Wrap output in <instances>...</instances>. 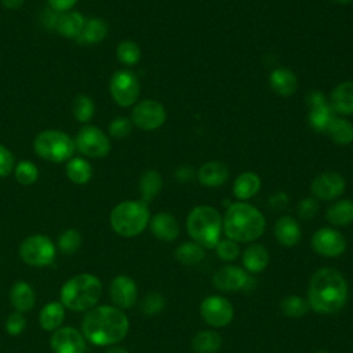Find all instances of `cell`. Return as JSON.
Instances as JSON below:
<instances>
[{"mask_svg":"<svg viewBox=\"0 0 353 353\" xmlns=\"http://www.w3.org/2000/svg\"><path fill=\"white\" fill-rule=\"evenodd\" d=\"M10 302L19 313H26L33 309L36 303V294L30 284L26 281H18L11 287Z\"/></svg>","mask_w":353,"mask_h":353,"instance_id":"obj_25","label":"cell"},{"mask_svg":"<svg viewBox=\"0 0 353 353\" xmlns=\"http://www.w3.org/2000/svg\"><path fill=\"white\" fill-rule=\"evenodd\" d=\"M261 189V178L252 171L241 172L233 183V194L236 199L244 201L254 197Z\"/></svg>","mask_w":353,"mask_h":353,"instance_id":"obj_26","label":"cell"},{"mask_svg":"<svg viewBox=\"0 0 353 353\" xmlns=\"http://www.w3.org/2000/svg\"><path fill=\"white\" fill-rule=\"evenodd\" d=\"M284 199H287V196H285L284 193H279L277 196L272 197V200H270V204H272V205H273L276 210L284 208V207H285V204H287V200H284Z\"/></svg>","mask_w":353,"mask_h":353,"instance_id":"obj_49","label":"cell"},{"mask_svg":"<svg viewBox=\"0 0 353 353\" xmlns=\"http://www.w3.org/2000/svg\"><path fill=\"white\" fill-rule=\"evenodd\" d=\"M109 294L116 307L130 309L137 302L138 288L135 281L131 277L125 274H119L112 280L109 287Z\"/></svg>","mask_w":353,"mask_h":353,"instance_id":"obj_18","label":"cell"},{"mask_svg":"<svg viewBox=\"0 0 353 353\" xmlns=\"http://www.w3.org/2000/svg\"><path fill=\"white\" fill-rule=\"evenodd\" d=\"M109 90L113 101L117 105L128 108L131 105H135V102L138 101L141 85L135 73L123 69L113 73L109 83Z\"/></svg>","mask_w":353,"mask_h":353,"instance_id":"obj_9","label":"cell"},{"mask_svg":"<svg viewBox=\"0 0 353 353\" xmlns=\"http://www.w3.org/2000/svg\"><path fill=\"white\" fill-rule=\"evenodd\" d=\"M229 176V168L221 161H207L197 170V179L203 186L216 188L226 182Z\"/></svg>","mask_w":353,"mask_h":353,"instance_id":"obj_21","label":"cell"},{"mask_svg":"<svg viewBox=\"0 0 353 353\" xmlns=\"http://www.w3.org/2000/svg\"><path fill=\"white\" fill-rule=\"evenodd\" d=\"M274 236L281 245L292 247L301 240V226L290 215L280 216L274 225Z\"/></svg>","mask_w":353,"mask_h":353,"instance_id":"obj_24","label":"cell"},{"mask_svg":"<svg viewBox=\"0 0 353 353\" xmlns=\"http://www.w3.org/2000/svg\"><path fill=\"white\" fill-rule=\"evenodd\" d=\"M66 175L73 183L84 185L92 176V167L83 157H72L66 163Z\"/></svg>","mask_w":353,"mask_h":353,"instance_id":"obj_34","label":"cell"},{"mask_svg":"<svg viewBox=\"0 0 353 353\" xmlns=\"http://www.w3.org/2000/svg\"><path fill=\"white\" fill-rule=\"evenodd\" d=\"M312 248L321 256L335 258L345 252L346 240L345 237L332 228H320L312 236Z\"/></svg>","mask_w":353,"mask_h":353,"instance_id":"obj_14","label":"cell"},{"mask_svg":"<svg viewBox=\"0 0 353 353\" xmlns=\"http://www.w3.org/2000/svg\"><path fill=\"white\" fill-rule=\"evenodd\" d=\"M21 259L34 268L50 266L55 261V245L44 234H33L26 237L19 247Z\"/></svg>","mask_w":353,"mask_h":353,"instance_id":"obj_8","label":"cell"},{"mask_svg":"<svg viewBox=\"0 0 353 353\" xmlns=\"http://www.w3.org/2000/svg\"><path fill=\"white\" fill-rule=\"evenodd\" d=\"M167 119L164 106L154 99H143L138 102L131 113V121L143 131H154L160 128Z\"/></svg>","mask_w":353,"mask_h":353,"instance_id":"obj_11","label":"cell"},{"mask_svg":"<svg viewBox=\"0 0 353 353\" xmlns=\"http://www.w3.org/2000/svg\"><path fill=\"white\" fill-rule=\"evenodd\" d=\"M309 103V123L313 130L325 132L330 121L334 117V110L330 101L321 91H312L307 95Z\"/></svg>","mask_w":353,"mask_h":353,"instance_id":"obj_17","label":"cell"},{"mask_svg":"<svg viewBox=\"0 0 353 353\" xmlns=\"http://www.w3.org/2000/svg\"><path fill=\"white\" fill-rule=\"evenodd\" d=\"M328 101L334 112L343 116L353 114V80L342 81L334 87Z\"/></svg>","mask_w":353,"mask_h":353,"instance_id":"obj_20","label":"cell"},{"mask_svg":"<svg viewBox=\"0 0 353 353\" xmlns=\"http://www.w3.org/2000/svg\"><path fill=\"white\" fill-rule=\"evenodd\" d=\"M325 216L334 226H347L353 223V201L345 199L332 203L327 208Z\"/></svg>","mask_w":353,"mask_h":353,"instance_id":"obj_30","label":"cell"},{"mask_svg":"<svg viewBox=\"0 0 353 353\" xmlns=\"http://www.w3.org/2000/svg\"><path fill=\"white\" fill-rule=\"evenodd\" d=\"M327 135L338 145H349L353 142V124L343 117H332L327 130Z\"/></svg>","mask_w":353,"mask_h":353,"instance_id":"obj_31","label":"cell"},{"mask_svg":"<svg viewBox=\"0 0 353 353\" xmlns=\"http://www.w3.org/2000/svg\"><path fill=\"white\" fill-rule=\"evenodd\" d=\"M317 210H319V204L312 197H306L301 200L298 204V215L302 219H312L317 214Z\"/></svg>","mask_w":353,"mask_h":353,"instance_id":"obj_46","label":"cell"},{"mask_svg":"<svg viewBox=\"0 0 353 353\" xmlns=\"http://www.w3.org/2000/svg\"><path fill=\"white\" fill-rule=\"evenodd\" d=\"M165 301L164 296L159 292H149L145 295V298L141 301V310L146 316H153L160 313L164 309Z\"/></svg>","mask_w":353,"mask_h":353,"instance_id":"obj_41","label":"cell"},{"mask_svg":"<svg viewBox=\"0 0 353 353\" xmlns=\"http://www.w3.org/2000/svg\"><path fill=\"white\" fill-rule=\"evenodd\" d=\"M105 353H130V352L121 346H112Z\"/></svg>","mask_w":353,"mask_h":353,"instance_id":"obj_51","label":"cell"},{"mask_svg":"<svg viewBox=\"0 0 353 353\" xmlns=\"http://www.w3.org/2000/svg\"><path fill=\"white\" fill-rule=\"evenodd\" d=\"M215 250H216L218 256L222 261H234L240 254V248H239L237 243L230 240V239L219 240Z\"/></svg>","mask_w":353,"mask_h":353,"instance_id":"obj_43","label":"cell"},{"mask_svg":"<svg viewBox=\"0 0 353 353\" xmlns=\"http://www.w3.org/2000/svg\"><path fill=\"white\" fill-rule=\"evenodd\" d=\"M116 55L121 63L127 66H134L141 59V48L135 41L123 40L116 48Z\"/></svg>","mask_w":353,"mask_h":353,"instance_id":"obj_37","label":"cell"},{"mask_svg":"<svg viewBox=\"0 0 353 353\" xmlns=\"http://www.w3.org/2000/svg\"><path fill=\"white\" fill-rule=\"evenodd\" d=\"M186 229L193 241L204 248H215L222 232V216L214 207L197 205L186 218Z\"/></svg>","mask_w":353,"mask_h":353,"instance_id":"obj_5","label":"cell"},{"mask_svg":"<svg viewBox=\"0 0 353 353\" xmlns=\"http://www.w3.org/2000/svg\"><path fill=\"white\" fill-rule=\"evenodd\" d=\"M65 319V306L61 302H48L44 305L39 314L40 327L46 331H55L61 328Z\"/></svg>","mask_w":353,"mask_h":353,"instance_id":"obj_28","label":"cell"},{"mask_svg":"<svg viewBox=\"0 0 353 353\" xmlns=\"http://www.w3.org/2000/svg\"><path fill=\"white\" fill-rule=\"evenodd\" d=\"M128 328L130 323L125 313L109 305L92 307L81 323L84 338L97 346H110L123 341Z\"/></svg>","mask_w":353,"mask_h":353,"instance_id":"obj_1","label":"cell"},{"mask_svg":"<svg viewBox=\"0 0 353 353\" xmlns=\"http://www.w3.org/2000/svg\"><path fill=\"white\" fill-rule=\"evenodd\" d=\"M335 3H338V4H342V6H345V4H349V3H352L353 0H334Z\"/></svg>","mask_w":353,"mask_h":353,"instance_id":"obj_52","label":"cell"},{"mask_svg":"<svg viewBox=\"0 0 353 353\" xmlns=\"http://www.w3.org/2000/svg\"><path fill=\"white\" fill-rule=\"evenodd\" d=\"M33 149L39 157L51 163H63L70 160L76 143L66 132L59 130H44L33 141Z\"/></svg>","mask_w":353,"mask_h":353,"instance_id":"obj_7","label":"cell"},{"mask_svg":"<svg viewBox=\"0 0 353 353\" xmlns=\"http://www.w3.org/2000/svg\"><path fill=\"white\" fill-rule=\"evenodd\" d=\"M174 256L179 263L185 266H192L199 263L204 258V248L196 241H185L175 248Z\"/></svg>","mask_w":353,"mask_h":353,"instance_id":"obj_35","label":"cell"},{"mask_svg":"<svg viewBox=\"0 0 353 353\" xmlns=\"http://www.w3.org/2000/svg\"><path fill=\"white\" fill-rule=\"evenodd\" d=\"M14 175L21 185H33L39 178V170L32 161L22 160L15 165Z\"/></svg>","mask_w":353,"mask_h":353,"instance_id":"obj_40","label":"cell"},{"mask_svg":"<svg viewBox=\"0 0 353 353\" xmlns=\"http://www.w3.org/2000/svg\"><path fill=\"white\" fill-rule=\"evenodd\" d=\"M203 320L212 327H225L233 319L232 303L221 295H210L200 305Z\"/></svg>","mask_w":353,"mask_h":353,"instance_id":"obj_13","label":"cell"},{"mask_svg":"<svg viewBox=\"0 0 353 353\" xmlns=\"http://www.w3.org/2000/svg\"><path fill=\"white\" fill-rule=\"evenodd\" d=\"M152 233L163 241H172L179 234V223L170 212H157L149 221Z\"/></svg>","mask_w":353,"mask_h":353,"instance_id":"obj_19","label":"cell"},{"mask_svg":"<svg viewBox=\"0 0 353 353\" xmlns=\"http://www.w3.org/2000/svg\"><path fill=\"white\" fill-rule=\"evenodd\" d=\"M50 346L54 353H85L87 339L73 327H61L52 332Z\"/></svg>","mask_w":353,"mask_h":353,"instance_id":"obj_15","label":"cell"},{"mask_svg":"<svg viewBox=\"0 0 353 353\" xmlns=\"http://www.w3.org/2000/svg\"><path fill=\"white\" fill-rule=\"evenodd\" d=\"M76 149L91 159L105 157L110 152L109 137L95 125H84L76 135Z\"/></svg>","mask_w":353,"mask_h":353,"instance_id":"obj_10","label":"cell"},{"mask_svg":"<svg viewBox=\"0 0 353 353\" xmlns=\"http://www.w3.org/2000/svg\"><path fill=\"white\" fill-rule=\"evenodd\" d=\"M26 328V320L22 316V313L19 312H14L11 313L7 320H6V331L10 335H19L23 332V330Z\"/></svg>","mask_w":353,"mask_h":353,"instance_id":"obj_44","label":"cell"},{"mask_svg":"<svg viewBox=\"0 0 353 353\" xmlns=\"http://www.w3.org/2000/svg\"><path fill=\"white\" fill-rule=\"evenodd\" d=\"M101 294V280L91 273H80L62 285L61 303L72 312H88L95 307Z\"/></svg>","mask_w":353,"mask_h":353,"instance_id":"obj_4","label":"cell"},{"mask_svg":"<svg viewBox=\"0 0 353 353\" xmlns=\"http://www.w3.org/2000/svg\"><path fill=\"white\" fill-rule=\"evenodd\" d=\"M316 353H330V352H327V350H319V352H316Z\"/></svg>","mask_w":353,"mask_h":353,"instance_id":"obj_53","label":"cell"},{"mask_svg":"<svg viewBox=\"0 0 353 353\" xmlns=\"http://www.w3.org/2000/svg\"><path fill=\"white\" fill-rule=\"evenodd\" d=\"M269 84L276 94L281 97H290L298 88V79L291 69L277 68L272 70L269 76Z\"/></svg>","mask_w":353,"mask_h":353,"instance_id":"obj_23","label":"cell"},{"mask_svg":"<svg viewBox=\"0 0 353 353\" xmlns=\"http://www.w3.org/2000/svg\"><path fill=\"white\" fill-rule=\"evenodd\" d=\"M108 23L101 18L85 19L84 28L76 39L80 44H97L101 43L108 34Z\"/></svg>","mask_w":353,"mask_h":353,"instance_id":"obj_29","label":"cell"},{"mask_svg":"<svg viewBox=\"0 0 353 353\" xmlns=\"http://www.w3.org/2000/svg\"><path fill=\"white\" fill-rule=\"evenodd\" d=\"M81 234L76 229H66L58 239V248L62 254L72 255L81 247Z\"/></svg>","mask_w":353,"mask_h":353,"instance_id":"obj_39","label":"cell"},{"mask_svg":"<svg viewBox=\"0 0 353 353\" xmlns=\"http://www.w3.org/2000/svg\"><path fill=\"white\" fill-rule=\"evenodd\" d=\"M15 167V159L14 154L6 148L4 145L0 143V178L8 176Z\"/></svg>","mask_w":353,"mask_h":353,"instance_id":"obj_45","label":"cell"},{"mask_svg":"<svg viewBox=\"0 0 353 353\" xmlns=\"http://www.w3.org/2000/svg\"><path fill=\"white\" fill-rule=\"evenodd\" d=\"M85 23V18L79 11H66L59 12L55 21L54 28L58 30L59 34L68 39H77L81 33Z\"/></svg>","mask_w":353,"mask_h":353,"instance_id":"obj_22","label":"cell"},{"mask_svg":"<svg viewBox=\"0 0 353 353\" xmlns=\"http://www.w3.org/2000/svg\"><path fill=\"white\" fill-rule=\"evenodd\" d=\"M132 121L125 117H116L109 124V134L116 139H123L131 134Z\"/></svg>","mask_w":353,"mask_h":353,"instance_id":"obj_42","label":"cell"},{"mask_svg":"<svg viewBox=\"0 0 353 353\" xmlns=\"http://www.w3.org/2000/svg\"><path fill=\"white\" fill-rule=\"evenodd\" d=\"M212 284L221 291H248L252 290L255 281L241 268L226 265L218 269L212 276Z\"/></svg>","mask_w":353,"mask_h":353,"instance_id":"obj_12","label":"cell"},{"mask_svg":"<svg viewBox=\"0 0 353 353\" xmlns=\"http://www.w3.org/2000/svg\"><path fill=\"white\" fill-rule=\"evenodd\" d=\"M193 175H194V170H193L192 167H189V165H181V167H178L176 171H175L176 179L181 181V182H188V181H190Z\"/></svg>","mask_w":353,"mask_h":353,"instance_id":"obj_48","label":"cell"},{"mask_svg":"<svg viewBox=\"0 0 353 353\" xmlns=\"http://www.w3.org/2000/svg\"><path fill=\"white\" fill-rule=\"evenodd\" d=\"M0 1L7 10H18L25 0H0Z\"/></svg>","mask_w":353,"mask_h":353,"instance_id":"obj_50","label":"cell"},{"mask_svg":"<svg viewBox=\"0 0 353 353\" xmlns=\"http://www.w3.org/2000/svg\"><path fill=\"white\" fill-rule=\"evenodd\" d=\"M163 188V178L156 170H148L142 174L139 181V192L141 200L143 203L152 201Z\"/></svg>","mask_w":353,"mask_h":353,"instance_id":"obj_33","label":"cell"},{"mask_svg":"<svg viewBox=\"0 0 353 353\" xmlns=\"http://www.w3.org/2000/svg\"><path fill=\"white\" fill-rule=\"evenodd\" d=\"M266 228L262 212L245 201H237L228 207L222 219V229L228 239L236 243H250L259 239Z\"/></svg>","mask_w":353,"mask_h":353,"instance_id":"obj_3","label":"cell"},{"mask_svg":"<svg viewBox=\"0 0 353 353\" xmlns=\"http://www.w3.org/2000/svg\"><path fill=\"white\" fill-rule=\"evenodd\" d=\"M72 110H73V116L77 121L88 123L95 113V105L88 95L79 94L73 99Z\"/></svg>","mask_w":353,"mask_h":353,"instance_id":"obj_36","label":"cell"},{"mask_svg":"<svg viewBox=\"0 0 353 353\" xmlns=\"http://www.w3.org/2000/svg\"><path fill=\"white\" fill-rule=\"evenodd\" d=\"M347 299V283L343 274L334 268H321L310 279L307 302L310 309L320 314L339 312Z\"/></svg>","mask_w":353,"mask_h":353,"instance_id":"obj_2","label":"cell"},{"mask_svg":"<svg viewBox=\"0 0 353 353\" xmlns=\"http://www.w3.org/2000/svg\"><path fill=\"white\" fill-rule=\"evenodd\" d=\"M269 263V252L262 244H251L243 252V265L251 273L262 272Z\"/></svg>","mask_w":353,"mask_h":353,"instance_id":"obj_27","label":"cell"},{"mask_svg":"<svg viewBox=\"0 0 353 353\" xmlns=\"http://www.w3.org/2000/svg\"><path fill=\"white\" fill-rule=\"evenodd\" d=\"M222 346V336L212 330L199 331L192 339V347L196 353H216Z\"/></svg>","mask_w":353,"mask_h":353,"instance_id":"obj_32","label":"cell"},{"mask_svg":"<svg viewBox=\"0 0 353 353\" xmlns=\"http://www.w3.org/2000/svg\"><path fill=\"white\" fill-rule=\"evenodd\" d=\"M48 1V6L52 8V11H57V12H66V11H70L77 0H47Z\"/></svg>","mask_w":353,"mask_h":353,"instance_id":"obj_47","label":"cell"},{"mask_svg":"<svg viewBox=\"0 0 353 353\" xmlns=\"http://www.w3.org/2000/svg\"><path fill=\"white\" fill-rule=\"evenodd\" d=\"M281 310L288 317H302L309 310V302L305 301L299 295H288L285 296L281 303Z\"/></svg>","mask_w":353,"mask_h":353,"instance_id":"obj_38","label":"cell"},{"mask_svg":"<svg viewBox=\"0 0 353 353\" xmlns=\"http://www.w3.org/2000/svg\"><path fill=\"white\" fill-rule=\"evenodd\" d=\"M112 229L123 237L141 234L150 221L148 204L142 200H125L119 203L110 212Z\"/></svg>","mask_w":353,"mask_h":353,"instance_id":"obj_6","label":"cell"},{"mask_svg":"<svg viewBox=\"0 0 353 353\" xmlns=\"http://www.w3.org/2000/svg\"><path fill=\"white\" fill-rule=\"evenodd\" d=\"M345 188H346L345 178L341 174L334 171H328L317 175L310 185V190L313 196L317 197L319 200H325V201L339 197L345 192Z\"/></svg>","mask_w":353,"mask_h":353,"instance_id":"obj_16","label":"cell"}]
</instances>
